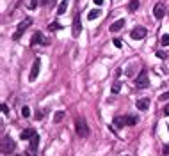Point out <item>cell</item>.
<instances>
[{
  "label": "cell",
  "instance_id": "cell-22",
  "mask_svg": "<svg viewBox=\"0 0 169 156\" xmlns=\"http://www.w3.org/2000/svg\"><path fill=\"white\" fill-rule=\"evenodd\" d=\"M110 91H112V94H118V92L121 91V84H119V82H116V84L112 85V89H110Z\"/></svg>",
  "mask_w": 169,
  "mask_h": 156
},
{
  "label": "cell",
  "instance_id": "cell-32",
  "mask_svg": "<svg viewBox=\"0 0 169 156\" xmlns=\"http://www.w3.org/2000/svg\"><path fill=\"white\" fill-rule=\"evenodd\" d=\"M167 128H169V126H167ZM167 131H169V129H167Z\"/></svg>",
  "mask_w": 169,
  "mask_h": 156
},
{
  "label": "cell",
  "instance_id": "cell-24",
  "mask_svg": "<svg viewBox=\"0 0 169 156\" xmlns=\"http://www.w3.org/2000/svg\"><path fill=\"white\" fill-rule=\"evenodd\" d=\"M160 101H166V99H169V92H164V94H160Z\"/></svg>",
  "mask_w": 169,
  "mask_h": 156
},
{
  "label": "cell",
  "instance_id": "cell-29",
  "mask_svg": "<svg viewBox=\"0 0 169 156\" xmlns=\"http://www.w3.org/2000/svg\"><path fill=\"white\" fill-rule=\"evenodd\" d=\"M164 154L169 156V144H166V146H164Z\"/></svg>",
  "mask_w": 169,
  "mask_h": 156
},
{
  "label": "cell",
  "instance_id": "cell-20",
  "mask_svg": "<svg viewBox=\"0 0 169 156\" xmlns=\"http://www.w3.org/2000/svg\"><path fill=\"white\" fill-rule=\"evenodd\" d=\"M135 66H137V64H130V66H128L127 68V71H125V73H127V76H134V73H135Z\"/></svg>",
  "mask_w": 169,
  "mask_h": 156
},
{
  "label": "cell",
  "instance_id": "cell-30",
  "mask_svg": "<svg viewBox=\"0 0 169 156\" xmlns=\"http://www.w3.org/2000/svg\"><path fill=\"white\" fill-rule=\"evenodd\" d=\"M164 115H169V103L164 106Z\"/></svg>",
  "mask_w": 169,
  "mask_h": 156
},
{
  "label": "cell",
  "instance_id": "cell-5",
  "mask_svg": "<svg viewBox=\"0 0 169 156\" xmlns=\"http://www.w3.org/2000/svg\"><path fill=\"white\" fill-rule=\"evenodd\" d=\"M50 39L48 37H45V35L41 34V32H34V34H32V39H30V44H32V46H36V44H43V46H48L50 44Z\"/></svg>",
  "mask_w": 169,
  "mask_h": 156
},
{
  "label": "cell",
  "instance_id": "cell-13",
  "mask_svg": "<svg viewBox=\"0 0 169 156\" xmlns=\"http://www.w3.org/2000/svg\"><path fill=\"white\" fill-rule=\"evenodd\" d=\"M114 126H116V128L127 126V121H125V117H121V115H116V117H114Z\"/></svg>",
  "mask_w": 169,
  "mask_h": 156
},
{
  "label": "cell",
  "instance_id": "cell-14",
  "mask_svg": "<svg viewBox=\"0 0 169 156\" xmlns=\"http://www.w3.org/2000/svg\"><path fill=\"white\" fill-rule=\"evenodd\" d=\"M68 4H70V0H63V2H61V6H59V9H57V14H64V13H66Z\"/></svg>",
  "mask_w": 169,
  "mask_h": 156
},
{
  "label": "cell",
  "instance_id": "cell-17",
  "mask_svg": "<svg viewBox=\"0 0 169 156\" xmlns=\"http://www.w3.org/2000/svg\"><path fill=\"white\" fill-rule=\"evenodd\" d=\"M125 121H127V126H134V124H137V115H127Z\"/></svg>",
  "mask_w": 169,
  "mask_h": 156
},
{
  "label": "cell",
  "instance_id": "cell-18",
  "mask_svg": "<svg viewBox=\"0 0 169 156\" xmlns=\"http://www.w3.org/2000/svg\"><path fill=\"white\" fill-rule=\"evenodd\" d=\"M139 9V0H130V4H128V11H137Z\"/></svg>",
  "mask_w": 169,
  "mask_h": 156
},
{
  "label": "cell",
  "instance_id": "cell-3",
  "mask_svg": "<svg viewBox=\"0 0 169 156\" xmlns=\"http://www.w3.org/2000/svg\"><path fill=\"white\" fill-rule=\"evenodd\" d=\"M14 149H16V142H14L11 137L6 135V137L2 138V153H4V154H9V153H13Z\"/></svg>",
  "mask_w": 169,
  "mask_h": 156
},
{
  "label": "cell",
  "instance_id": "cell-7",
  "mask_svg": "<svg viewBox=\"0 0 169 156\" xmlns=\"http://www.w3.org/2000/svg\"><path fill=\"white\" fill-rule=\"evenodd\" d=\"M82 32V21H80V14H75V18H73V30H71V34L73 37H78Z\"/></svg>",
  "mask_w": 169,
  "mask_h": 156
},
{
  "label": "cell",
  "instance_id": "cell-8",
  "mask_svg": "<svg viewBox=\"0 0 169 156\" xmlns=\"http://www.w3.org/2000/svg\"><path fill=\"white\" fill-rule=\"evenodd\" d=\"M130 37L132 39H144L146 37V28L144 27H135L132 32H130Z\"/></svg>",
  "mask_w": 169,
  "mask_h": 156
},
{
  "label": "cell",
  "instance_id": "cell-23",
  "mask_svg": "<svg viewBox=\"0 0 169 156\" xmlns=\"http://www.w3.org/2000/svg\"><path fill=\"white\" fill-rule=\"evenodd\" d=\"M21 115H23V117H28V115H30V108H28L27 105L21 108Z\"/></svg>",
  "mask_w": 169,
  "mask_h": 156
},
{
  "label": "cell",
  "instance_id": "cell-10",
  "mask_svg": "<svg viewBox=\"0 0 169 156\" xmlns=\"http://www.w3.org/2000/svg\"><path fill=\"white\" fill-rule=\"evenodd\" d=\"M34 135H36L34 128H27V129H23V131L20 133V138H21V140H30Z\"/></svg>",
  "mask_w": 169,
  "mask_h": 156
},
{
  "label": "cell",
  "instance_id": "cell-16",
  "mask_svg": "<svg viewBox=\"0 0 169 156\" xmlns=\"http://www.w3.org/2000/svg\"><path fill=\"white\" fill-rule=\"evenodd\" d=\"M61 23H59V21H52V23H50L48 25V30L50 32H57V30H61Z\"/></svg>",
  "mask_w": 169,
  "mask_h": 156
},
{
  "label": "cell",
  "instance_id": "cell-28",
  "mask_svg": "<svg viewBox=\"0 0 169 156\" xmlns=\"http://www.w3.org/2000/svg\"><path fill=\"white\" fill-rule=\"evenodd\" d=\"M114 46H116V48H121V41H119V39H114Z\"/></svg>",
  "mask_w": 169,
  "mask_h": 156
},
{
  "label": "cell",
  "instance_id": "cell-6",
  "mask_svg": "<svg viewBox=\"0 0 169 156\" xmlns=\"http://www.w3.org/2000/svg\"><path fill=\"white\" fill-rule=\"evenodd\" d=\"M164 14H166V4L164 2H157L155 7H153V16L157 20H162Z\"/></svg>",
  "mask_w": 169,
  "mask_h": 156
},
{
  "label": "cell",
  "instance_id": "cell-1",
  "mask_svg": "<svg viewBox=\"0 0 169 156\" xmlns=\"http://www.w3.org/2000/svg\"><path fill=\"white\" fill-rule=\"evenodd\" d=\"M75 131H77V135L82 137V138L89 137V128H87V122H85L84 117H77V119H75Z\"/></svg>",
  "mask_w": 169,
  "mask_h": 156
},
{
  "label": "cell",
  "instance_id": "cell-4",
  "mask_svg": "<svg viewBox=\"0 0 169 156\" xmlns=\"http://www.w3.org/2000/svg\"><path fill=\"white\" fill-rule=\"evenodd\" d=\"M150 85V78H148V71H141L139 76L135 78V87L137 89H146Z\"/></svg>",
  "mask_w": 169,
  "mask_h": 156
},
{
  "label": "cell",
  "instance_id": "cell-25",
  "mask_svg": "<svg viewBox=\"0 0 169 156\" xmlns=\"http://www.w3.org/2000/svg\"><path fill=\"white\" fill-rule=\"evenodd\" d=\"M157 57H158V59H162V60H164V59H166L167 55H166L164 51H160V50H158V51H157Z\"/></svg>",
  "mask_w": 169,
  "mask_h": 156
},
{
  "label": "cell",
  "instance_id": "cell-12",
  "mask_svg": "<svg viewBox=\"0 0 169 156\" xmlns=\"http://www.w3.org/2000/svg\"><path fill=\"white\" fill-rule=\"evenodd\" d=\"M123 27H125V18H121V20H116L109 28H110V32H119Z\"/></svg>",
  "mask_w": 169,
  "mask_h": 156
},
{
  "label": "cell",
  "instance_id": "cell-11",
  "mask_svg": "<svg viewBox=\"0 0 169 156\" xmlns=\"http://www.w3.org/2000/svg\"><path fill=\"white\" fill-rule=\"evenodd\" d=\"M135 106H137V110H148L150 108V99L148 98L137 99V101H135Z\"/></svg>",
  "mask_w": 169,
  "mask_h": 156
},
{
  "label": "cell",
  "instance_id": "cell-2",
  "mask_svg": "<svg viewBox=\"0 0 169 156\" xmlns=\"http://www.w3.org/2000/svg\"><path fill=\"white\" fill-rule=\"evenodd\" d=\"M32 25V18H25V20L21 21L20 25H18V28H16V32L13 34V41H18L21 35L25 34V30H27L28 27Z\"/></svg>",
  "mask_w": 169,
  "mask_h": 156
},
{
  "label": "cell",
  "instance_id": "cell-27",
  "mask_svg": "<svg viewBox=\"0 0 169 156\" xmlns=\"http://www.w3.org/2000/svg\"><path fill=\"white\" fill-rule=\"evenodd\" d=\"M2 112L6 113V115H9V108H7V105H6V103L2 105Z\"/></svg>",
  "mask_w": 169,
  "mask_h": 156
},
{
  "label": "cell",
  "instance_id": "cell-15",
  "mask_svg": "<svg viewBox=\"0 0 169 156\" xmlns=\"http://www.w3.org/2000/svg\"><path fill=\"white\" fill-rule=\"evenodd\" d=\"M100 14H102V11H100V9H91V11H89V14H87V20H94V18H98Z\"/></svg>",
  "mask_w": 169,
  "mask_h": 156
},
{
  "label": "cell",
  "instance_id": "cell-21",
  "mask_svg": "<svg viewBox=\"0 0 169 156\" xmlns=\"http://www.w3.org/2000/svg\"><path fill=\"white\" fill-rule=\"evenodd\" d=\"M160 44H162V46H169V34H164L162 37H160Z\"/></svg>",
  "mask_w": 169,
  "mask_h": 156
},
{
  "label": "cell",
  "instance_id": "cell-31",
  "mask_svg": "<svg viewBox=\"0 0 169 156\" xmlns=\"http://www.w3.org/2000/svg\"><path fill=\"white\" fill-rule=\"evenodd\" d=\"M93 2H94V4H96V6H102V4H103V2H105V0H93Z\"/></svg>",
  "mask_w": 169,
  "mask_h": 156
},
{
  "label": "cell",
  "instance_id": "cell-9",
  "mask_svg": "<svg viewBox=\"0 0 169 156\" xmlns=\"http://www.w3.org/2000/svg\"><path fill=\"white\" fill-rule=\"evenodd\" d=\"M39 66H41L39 59H36L34 64H32V69H30V75H28V80L30 82H34L36 78H37V75H39Z\"/></svg>",
  "mask_w": 169,
  "mask_h": 156
},
{
  "label": "cell",
  "instance_id": "cell-26",
  "mask_svg": "<svg viewBox=\"0 0 169 156\" xmlns=\"http://www.w3.org/2000/svg\"><path fill=\"white\" fill-rule=\"evenodd\" d=\"M36 6H37V0H30V2H28V7H30V9H34Z\"/></svg>",
  "mask_w": 169,
  "mask_h": 156
},
{
  "label": "cell",
  "instance_id": "cell-19",
  "mask_svg": "<svg viewBox=\"0 0 169 156\" xmlns=\"http://www.w3.org/2000/svg\"><path fill=\"white\" fill-rule=\"evenodd\" d=\"M64 115H66V113H64L63 110H57L55 115H54V122H61V121L64 119Z\"/></svg>",
  "mask_w": 169,
  "mask_h": 156
}]
</instances>
